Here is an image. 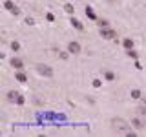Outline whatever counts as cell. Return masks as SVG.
<instances>
[{
  "instance_id": "1",
  "label": "cell",
  "mask_w": 146,
  "mask_h": 137,
  "mask_svg": "<svg viewBox=\"0 0 146 137\" xmlns=\"http://www.w3.org/2000/svg\"><path fill=\"white\" fill-rule=\"evenodd\" d=\"M110 126H111V130L115 132V134L133 135V130H131L130 121H126V119H122V117H111V121H110Z\"/></svg>"
},
{
  "instance_id": "2",
  "label": "cell",
  "mask_w": 146,
  "mask_h": 137,
  "mask_svg": "<svg viewBox=\"0 0 146 137\" xmlns=\"http://www.w3.org/2000/svg\"><path fill=\"white\" fill-rule=\"evenodd\" d=\"M130 124H131V128L133 130H137V132H143L144 128H146V121L141 115H135V117H131V121H130Z\"/></svg>"
},
{
  "instance_id": "3",
  "label": "cell",
  "mask_w": 146,
  "mask_h": 137,
  "mask_svg": "<svg viewBox=\"0 0 146 137\" xmlns=\"http://www.w3.org/2000/svg\"><path fill=\"white\" fill-rule=\"evenodd\" d=\"M36 71H38L42 77H48V79H51V77L55 75L53 68H51V66H48V64H36Z\"/></svg>"
},
{
  "instance_id": "4",
  "label": "cell",
  "mask_w": 146,
  "mask_h": 137,
  "mask_svg": "<svg viewBox=\"0 0 146 137\" xmlns=\"http://www.w3.org/2000/svg\"><path fill=\"white\" fill-rule=\"evenodd\" d=\"M99 33H100V37H102V39H106V40H115V39H117V31L111 29V27H108V26L100 27Z\"/></svg>"
},
{
  "instance_id": "5",
  "label": "cell",
  "mask_w": 146,
  "mask_h": 137,
  "mask_svg": "<svg viewBox=\"0 0 146 137\" xmlns=\"http://www.w3.org/2000/svg\"><path fill=\"white\" fill-rule=\"evenodd\" d=\"M7 100L9 102H17V104H24V97L18 91H7Z\"/></svg>"
},
{
  "instance_id": "6",
  "label": "cell",
  "mask_w": 146,
  "mask_h": 137,
  "mask_svg": "<svg viewBox=\"0 0 146 137\" xmlns=\"http://www.w3.org/2000/svg\"><path fill=\"white\" fill-rule=\"evenodd\" d=\"M80 49H82V48H80V44L77 42V40H71V42L68 44V51H70L71 55H79Z\"/></svg>"
},
{
  "instance_id": "7",
  "label": "cell",
  "mask_w": 146,
  "mask_h": 137,
  "mask_svg": "<svg viewBox=\"0 0 146 137\" xmlns=\"http://www.w3.org/2000/svg\"><path fill=\"white\" fill-rule=\"evenodd\" d=\"M4 7H6L7 11L11 13V15H20V9H18L13 2H9V0H6V2H4Z\"/></svg>"
},
{
  "instance_id": "8",
  "label": "cell",
  "mask_w": 146,
  "mask_h": 137,
  "mask_svg": "<svg viewBox=\"0 0 146 137\" xmlns=\"http://www.w3.org/2000/svg\"><path fill=\"white\" fill-rule=\"evenodd\" d=\"M9 62H11V66L15 68V70H22V68H24V62H22L20 59H17V57H13Z\"/></svg>"
},
{
  "instance_id": "9",
  "label": "cell",
  "mask_w": 146,
  "mask_h": 137,
  "mask_svg": "<svg viewBox=\"0 0 146 137\" xmlns=\"http://www.w3.org/2000/svg\"><path fill=\"white\" fill-rule=\"evenodd\" d=\"M135 112H137V115H141V117H143L144 121H146V106H144V104H139Z\"/></svg>"
},
{
  "instance_id": "10",
  "label": "cell",
  "mask_w": 146,
  "mask_h": 137,
  "mask_svg": "<svg viewBox=\"0 0 146 137\" xmlns=\"http://www.w3.org/2000/svg\"><path fill=\"white\" fill-rule=\"evenodd\" d=\"M71 24H73V27H77L79 31H82V29H84L82 22H80V20H77V18H71Z\"/></svg>"
},
{
  "instance_id": "11",
  "label": "cell",
  "mask_w": 146,
  "mask_h": 137,
  "mask_svg": "<svg viewBox=\"0 0 146 137\" xmlns=\"http://www.w3.org/2000/svg\"><path fill=\"white\" fill-rule=\"evenodd\" d=\"M15 77H17V80H18V82H22V84H24V82L27 80V77H26V75H24V73H22V71H20V70H18V71H17V75H15Z\"/></svg>"
},
{
  "instance_id": "12",
  "label": "cell",
  "mask_w": 146,
  "mask_h": 137,
  "mask_svg": "<svg viewBox=\"0 0 146 137\" xmlns=\"http://www.w3.org/2000/svg\"><path fill=\"white\" fill-rule=\"evenodd\" d=\"M86 17L91 18V20H95V18H97V17H95V13H93V7H86Z\"/></svg>"
},
{
  "instance_id": "13",
  "label": "cell",
  "mask_w": 146,
  "mask_h": 137,
  "mask_svg": "<svg viewBox=\"0 0 146 137\" xmlns=\"http://www.w3.org/2000/svg\"><path fill=\"white\" fill-rule=\"evenodd\" d=\"M130 95H131V99H141V97H143L141 90H131V91H130Z\"/></svg>"
},
{
  "instance_id": "14",
  "label": "cell",
  "mask_w": 146,
  "mask_h": 137,
  "mask_svg": "<svg viewBox=\"0 0 146 137\" xmlns=\"http://www.w3.org/2000/svg\"><path fill=\"white\" fill-rule=\"evenodd\" d=\"M124 48L126 49H131V48H133V40H131V39H126L124 40Z\"/></svg>"
},
{
  "instance_id": "15",
  "label": "cell",
  "mask_w": 146,
  "mask_h": 137,
  "mask_svg": "<svg viewBox=\"0 0 146 137\" xmlns=\"http://www.w3.org/2000/svg\"><path fill=\"white\" fill-rule=\"evenodd\" d=\"M64 11H66V13H70V15H71V13L75 11V7H73L71 4H66V6H64Z\"/></svg>"
},
{
  "instance_id": "16",
  "label": "cell",
  "mask_w": 146,
  "mask_h": 137,
  "mask_svg": "<svg viewBox=\"0 0 146 137\" xmlns=\"http://www.w3.org/2000/svg\"><path fill=\"white\" fill-rule=\"evenodd\" d=\"M11 49H13V51H18V49H20V44H18L17 40H13V42H11Z\"/></svg>"
},
{
  "instance_id": "17",
  "label": "cell",
  "mask_w": 146,
  "mask_h": 137,
  "mask_svg": "<svg viewBox=\"0 0 146 137\" xmlns=\"http://www.w3.org/2000/svg\"><path fill=\"white\" fill-rule=\"evenodd\" d=\"M26 24H27V26H33L35 20H33V18H26Z\"/></svg>"
},
{
  "instance_id": "18",
  "label": "cell",
  "mask_w": 146,
  "mask_h": 137,
  "mask_svg": "<svg viewBox=\"0 0 146 137\" xmlns=\"http://www.w3.org/2000/svg\"><path fill=\"white\" fill-rule=\"evenodd\" d=\"M99 26L104 27V26H108V22H106V20H99Z\"/></svg>"
},
{
  "instance_id": "19",
  "label": "cell",
  "mask_w": 146,
  "mask_h": 137,
  "mask_svg": "<svg viewBox=\"0 0 146 137\" xmlns=\"http://www.w3.org/2000/svg\"><path fill=\"white\" fill-rule=\"evenodd\" d=\"M93 86H95V88H99V86H100V80L95 79V80H93Z\"/></svg>"
},
{
  "instance_id": "20",
  "label": "cell",
  "mask_w": 146,
  "mask_h": 137,
  "mask_svg": "<svg viewBox=\"0 0 146 137\" xmlns=\"http://www.w3.org/2000/svg\"><path fill=\"white\" fill-rule=\"evenodd\" d=\"M141 104H144V106H146V95H143V97H141Z\"/></svg>"
}]
</instances>
